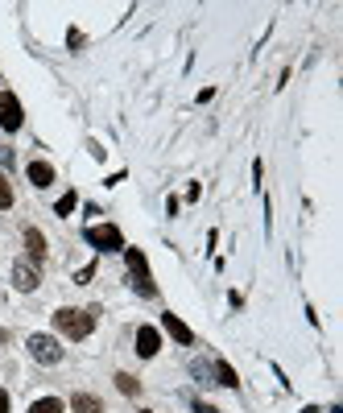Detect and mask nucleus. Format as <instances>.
Wrapping results in <instances>:
<instances>
[{"instance_id": "f257e3e1", "label": "nucleus", "mask_w": 343, "mask_h": 413, "mask_svg": "<svg viewBox=\"0 0 343 413\" xmlns=\"http://www.w3.org/2000/svg\"><path fill=\"white\" fill-rule=\"evenodd\" d=\"M54 327L67 335V339H87L96 331V310H74V306H62L54 315Z\"/></svg>"}, {"instance_id": "f03ea898", "label": "nucleus", "mask_w": 343, "mask_h": 413, "mask_svg": "<svg viewBox=\"0 0 343 413\" xmlns=\"http://www.w3.org/2000/svg\"><path fill=\"white\" fill-rule=\"evenodd\" d=\"M83 240L91 244L96 252H124V236L116 223H91V227H83Z\"/></svg>"}, {"instance_id": "7ed1b4c3", "label": "nucleus", "mask_w": 343, "mask_h": 413, "mask_svg": "<svg viewBox=\"0 0 343 413\" xmlns=\"http://www.w3.org/2000/svg\"><path fill=\"white\" fill-rule=\"evenodd\" d=\"M124 261H128V277H133V290L141 293V298H153V293H157V285H153V277H149L145 252H141V248H124Z\"/></svg>"}, {"instance_id": "20e7f679", "label": "nucleus", "mask_w": 343, "mask_h": 413, "mask_svg": "<svg viewBox=\"0 0 343 413\" xmlns=\"http://www.w3.org/2000/svg\"><path fill=\"white\" fill-rule=\"evenodd\" d=\"M21 124H25L21 99L13 96V91H0V128H4V132H17Z\"/></svg>"}, {"instance_id": "39448f33", "label": "nucleus", "mask_w": 343, "mask_h": 413, "mask_svg": "<svg viewBox=\"0 0 343 413\" xmlns=\"http://www.w3.org/2000/svg\"><path fill=\"white\" fill-rule=\"evenodd\" d=\"M29 351H33L38 364H58L62 360V347H58L54 335H29Z\"/></svg>"}, {"instance_id": "423d86ee", "label": "nucleus", "mask_w": 343, "mask_h": 413, "mask_svg": "<svg viewBox=\"0 0 343 413\" xmlns=\"http://www.w3.org/2000/svg\"><path fill=\"white\" fill-rule=\"evenodd\" d=\"M38 281H42V273H38L33 261H17V265H13V285H17L21 293H33L38 290Z\"/></svg>"}, {"instance_id": "0eeeda50", "label": "nucleus", "mask_w": 343, "mask_h": 413, "mask_svg": "<svg viewBox=\"0 0 343 413\" xmlns=\"http://www.w3.org/2000/svg\"><path fill=\"white\" fill-rule=\"evenodd\" d=\"M25 261H33V265H42L46 261V236L38 232V227H25Z\"/></svg>"}, {"instance_id": "6e6552de", "label": "nucleus", "mask_w": 343, "mask_h": 413, "mask_svg": "<svg viewBox=\"0 0 343 413\" xmlns=\"http://www.w3.org/2000/svg\"><path fill=\"white\" fill-rule=\"evenodd\" d=\"M157 347H162V335H157L153 327H141V331H137V356H141V360H153Z\"/></svg>"}, {"instance_id": "1a4fd4ad", "label": "nucleus", "mask_w": 343, "mask_h": 413, "mask_svg": "<svg viewBox=\"0 0 343 413\" xmlns=\"http://www.w3.org/2000/svg\"><path fill=\"white\" fill-rule=\"evenodd\" d=\"M162 327H166L174 339L182 343V347H191V343H195V331H191V327H186V322H182L178 315H162Z\"/></svg>"}, {"instance_id": "9d476101", "label": "nucleus", "mask_w": 343, "mask_h": 413, "mask_svg": "<svg viewBox=\"0 0 343 413\" xmlns=\"http://www.w3.org/2000/svg\"><path fill=\"white\" fill-rule=\"evenodd\" d=\"M29 182H33L38 191H46L50 182H54V166H50V162H29Z\"/></svg>"}, {"instance_id": "9b49d317", "label": "nucleus", "mask_w": 343, "mask_h": 413, "mask_svg": "<svg viewBox=\"0 0 343 413\" xmlns=\"http://www.w3.org/2000/svg\"><path fill=\"white\" fill-rule=\"evenodd\" d=\"M71 409L74 413H103V401H99V397H91V392H74V397H71Z\"/></svg>"}, {"instance_id": "f8f14e48", "label": "nucleus", "mask_w": 343, "mask_h": 413, "mask_svg": "<svg viewBox=\"0 0 343 413\" xmlns=\"http://www.w3.org/2000/svg\"><path fill=\"white\" fill-rule=\"evenodd\" d=\"M211 372H215V385H223V389H236V385H240V380H236V368L227 364V360H215Z\"/></svg>"}, {"instance_id": "ddd939ff", "label": "nucleus", "mask_w": 343, "mask_h": 413, "mask_svg": "<svg viewBox=\"0 0 343 413\" xmlns=\"http://www.w3.org/2000/svg\"><path fill=\"white\" fill-rule=\"evenodd\" d=\"M191 376H195L198 385H215V380H211L215 372H211V364H207V360H191Z\"/></svg>"}, {"instance_id": "4468645a", "label": "nucleus", "mask_w": 343, "mask_h": 413, "mask_svg": "<svg viewBox=\"0 0 343 413\" xmlns=\"http://www.w3.org/2000/svg\"><path fill=\"white\" fill-rule=\"evenodd\" d=\"M29 413H62V401L58 397H42V401H33Z\"/></svg>"}, {"instance_id": "2eb2a0df", "label": "nucleus", "mask_w": 343, "mask_h": 413, "mask_svg": "<svg viewBox=\"0 0 343 413\" xmlns=\"http://www.w3.org/2000/svg\"><path fill=\"white\" fill-rule=\"evenodd\" d=\"M74 207H79V195H74V191H71V195H62V198H58V203H54V215H71Z\"/></svg>"}, {"instance_id": "dca6fc26", "label": "nucleus", "mask_w": 343, "mask_h": 413, "mask_svg": "<svg viewBox=\"0 0 343 413\" xmlns=\"http://www.w3.org/2000/svg\"><path fill=\"white\" fill-rule=\"evenodd\" d=\"M116 389H120L124 397H137V389H141V385H137V380H133L128 372H116Z\"/></svg>"}, {"instance_id": "f3484780", "label": "nucleus", "mask_w": 343, "mask_h": 413, "mask_svg": "<svg viewBox=\"0 0 343 413\" xmlns=\"http://www.w3.org/2000/svg\"><path fill=\"white\" fill-rule=\"evenodd\" d=\"M13 207V186H9V178L0 174V211H9Z\"/></svg>"}, {"instance_id": "a211bd4d", "label": "nucleus", "mask_w": 343, "mask_h": 413, "mask_svg": "<svg viewBox=\"0 0 343 413\" xmlns=\"http://www.w3.org/2000/svg\"><path fill=\"white\" fill-rule=\"evenodd\" d=\"M91 277H96V265H87V268H79V277H74V281H79V285H87V281H91Z\"/></svg>"}, {"instance_id": "6ab92c4d", "label": "nucleus", "mask_w": 343, "mask_h": 413, "mask_svg": "<svg viewBox=\"0 0 343 413\" xmlns=\"http://www.w3.org/2000/svg\"><path fill=\"white\" fill-rule=\"evenodd\" d=\"M191 405H195V413H220L215 405H203V401H191Z\"/></svg>"}, {"instance_id": "aec40b11", "label": "nucleus", "mask_w": 343, "mask_h": 413, "mask_svg": "<svg viewBox=\"0 0 343 413\" xmlns=\"http://www.w3.org/2000/svg\"><path fill=\"white\" fill-rule=\"evenodd\" d=\"M0 413H9V392L0 389Z\"/></svg>"}, {"instance_id": "412c9836", "label": "nucleus", "mask_w": 343, "mask_h": 413, "mask_svg": "<svg viewBox=\"0 0 343 413\" xmlns=\"http://www.w3.org/2000/svg\"><path fill=\"white\" fill-rule=\"evenodd\" d=\"M302 413H322V409H319V405H306V409H302Z\"/></svg>"}, {"instance_id": "4be33fe9", "label": "nucleus", "mask_w": 343, "mask_h": 413, "mask_svg": "<svg viewBox=\"0 0 343 413\" xmlns=\"http://www.w3.org/2000/svg\"><path fill=\"white\" fill-rule=\"evenodd\" d=\"M145 413H149V409H145Z\"/></svg>"}]
</instances>
